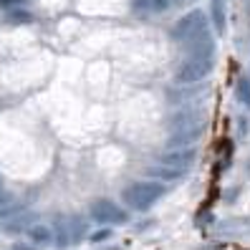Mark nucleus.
<instances>
[{"instance_id": "8", "label": "nucleus", "mask_w": 250, "mask_h": 250, "mask_svg": "<svg viewBox=\"0 0 250 250\" xmlns=\"http://www.w3.org/2000/svg\"><path fill=\"white\" fill-rule=\"evenodd\" d=\"M169 0H134L131 3V8H134L137 13H162L167 10Z\"/></svg>"}, {"instance_id": "1", "label": "nucleus", "mask_w": 250, "mask_h": 250, "mask_svg": "<svg viewBox=\"0 0 250 250\" xmlns=\"http://www.w3.org/2000/svg\"><path fill=\"white\" fill-rule=\"evenodd\" d=\"M205 129H208V116H205V111L182 109L169 119V142L174 146H189L202 137Z\"/></svg>"}, {"instance_id": "10", "label": "nucleus", "mask_w": 250, "mask_h": 250, "mask_svg": "<svg viewBox=\"0 0 250 250\" xmlns=\"http://www.w3.org/2000/svg\"><path fill=\"white\" fill-rule=\"evenodd\" d=\"M212 13H215L217 31H223V28H225V16H223V3H220V0H212Z\"/></svg>"}, {"instance_id": "6", "label": "nucleus", "mask_w": 250, "mask_h": 250, "mask_svg": "<svg viewBox=\"0 0 250 250\" xmlns=\"http://www.w3.org/2000/svg\"><path fill=\"white\" fill-rule=\"evenodd\" d=\"M192 159H195V152L182 146V149H169V152L162 154V165H165L167 169H172V172H182V169H187L189 165H192Z\"/></svg>"}, {"instance_id": "2", "label": "nucleus", "mask_w": 250, "mask_h": 250, "mask_svg": "<svg viewBox=\"0 0 250 250\" xmlns=\"http://www.w3.org/2000/svg\"><path fill=\"white\" fill-rule=\"evenodd\" d=\"M165 195V185L157 182V180H137V182H131L124 187V202L129 205L131 210H137V212H144V210H149L152 205Z\"/></svg>"}, {"instance_id": "13", "label": "nucleus", "mask_w": 250, "mask_h": 250, "mask_svg": "<svg viewBox=\"0 0 250 250\" xmlns=\"http://www.w3.org/2000/svg\"><path fill=\"white\" fill-rule=\"evenodd\" d=\"M0 197H3V182H0Z\"/></svg>"}, {"instance_id": "4", "label": "nucleus", "mask_w": 250, "mask_h": 250, "mask_svg": "<svg viewBox=\"0 0 250 250\" xmlns=\"http://www.w3.org/2000/svg\"><path fill=\"white\" fill-rule=\"evenodd\" d=\"M91 217L101 225H124L126 223V212L119 208V205H114L111 200H96L91 202Z\"/></svg>"}, {"instance_id": "11", "label": "nucleus", "mask_w": 250, "mask_h": 250, "mask_svg": "<svg viewBox=\"0 0 250 250\" xmlns=\"http://www.w3.org/2000/svg\"><path fill=\"white\" fill-rule=\"evenodd\" d=\"M111 235V230L109 228H101V230H96V232H91V243H104L106 238Z\"/></svg>"}, {"instance_id": "9", "label": "nucleus", "mask_w": 250, "mask_h": 250, "mask_svg": "<svg viewBox=\"0 0 250 250\" xmlns=\"http://www.w3.org/2000/svg\"><path fill=\"white\" fill-rule=\"evenodd\" d=\"M238 99L245 106H250V79H245V76L238 81Z\"/></svg>"}, {"instance_id": "5", "label": "nucleus", "mask_w": 250, "mask_h": 250, "mask_svg": "<svg viewBox=\"0 0 250 250\" xmlns=\"http://www.w3.org/2000/svg\"><path fill=\"white\" fill-rule=\"evenodd\" d=\"M202 31H208V28H205V16L195 10V13H189V16H185L177 25L172 28V38L185 43V41H189L192 36H197Z\"/></svg>"}, {"instance_id": "12", "label": "nucleus", "mask_w": 250, "mask_h": 250, "mask_svg": "<svg viewBox=\"0 0 250 250\" xmlns=\"http://www.w3.org/2000/svg\"><path fill=\"white\" fill-rule=\"evenodd\" d=\"M13 250H36V248H28V245H16Z\"/></svg>"}, {"instance_id": "3", "label": "nucleus", "mask_w": 250, "mask_h": 250, "mask_svg": "<svg viewBox=\"0 0 250 250\" xmlns=\"http://www.w3.org/2000/svg\"><path fill=\"white\" fill-rule=\"evenodd\" d=\"M210 71H212V56H187L180 63L174 79L180 83H195V81H202Z\"/></svg>"}, {"instance_id": "7", "label": "nucleus", "mask_w": 250, "mask_h": 250, "mask_svg": "<svg viewBox=\"0 0 250 250\" xmlns=\"http://www.w3.org/2000/svg\"><path fill=\"white\" fill-rule=\"evenodd\" d=\"M25 235H28V240H31L33 245H51L56 240V235L48 225H31V228H25Z\"/></svg>"}]
</instances>
